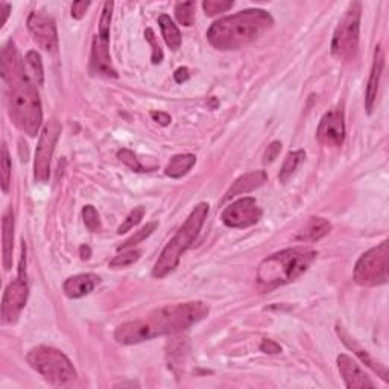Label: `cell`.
<instances>
[{
  "label": "cell",
  "instance_id": "6da1fadb",
  "mask_svg": "<svg viewBox=\"0 0 389 389\" xmlns=\"http://www.w3.org/2000/svg\"><path fill=\"white\" fill-rule=\"evenodd\" d=\"M2 78L10 87L8 113L11 120L21 133L35 137L43 124L41 102L35 84L21 64L14 43L6 44L2 50Z\"/></svg>",
  "mask_w": 389,
  "mask_h": 389
},
{
  "label": "cell",
  "instance_id": "7a4b0ae2",
  "mask_svg": "<svg viewBox=\"0 0 389 389\" xmlns=\"http://www.w3.org/2000/svg\"><path fill=\"white\" fill-rule=\"evenodd\" d=\"M207 315L209 306L202 301L173 304V306H166L151 312L143 319L119 325L116 333H114V339L122 345L140 344V342L164 336V334L184 332Z\"/></svg>",
  "mask_w": 389,
  "mask_h": 389
},
{
  "label": "cell",
  "instance_id": "3957f363",
  "mask_svg": "<svg viewBox=\"0 0 389 389\" xmlns=\"http://www.w3.org/2000/svg\"><path fill=\"white\" fill-rule=\"evenodd\" d=\"M274 25L269 12L265 10H247L219 19L210 26L207 38L219 50H238L256 41Z\"/></svg>",
  "mask_w": 389,
  "mask_h": 389
},
{
  "label": "cell",
  "instance_id": "277c9868",
  "mask_svg": "<svg viewBox=\"0 0 389 389\" xmlns=\"http://www.w3.org/2000/svg\"><path fill=\"white\" fill-rule=\"evenodd\" d=\"M316 251L294 247L266 257L258 265L257 283L263 289H276L301 277L315 260Z\"/></svg>",
  "mask_w": 389,
  "mask_h": 389
},
{
  "label": "cell",
  "instance_id": "5b68a950",
  "mask_svg": "<svg viewBox=\"0 0 389 389\" xmlns=\"http://www.w3.org/2000/svg\"><path fill=\"white\" fill-rule=\"evenodd\" d=\"M207 215L209 204H198L186 219V222L180 227L177 234L173 236L171 242L162 251V254H160L158 260L154 265V269H152V276L155 278H164L175 271L181 260V256L192 247V243L198 238V234H200Z\"/></svg>",
  "mask_w": 389,
  "mask_h": 389
},
{
  "label": "cell",
  "instance_id": "8992f818",
  "mask_svg": "<svg viewBox=\"0 0 389 389\" xmlns=\"http://www.w3.org/2000/svg\"><path fill=\"white\" fill-rule=\"evenodd\" d=\"M28 362L38 374L55 386H64L76 379V371L68 357L53 347L32 348L28 353Z\"/></svg>",
  "mask_w": 389,
  "mask_h": 389
},
{
  "label": "cell",
  "instance_id": "52a82bcc",
  "mask_svg": "<svg viewBox=\"0 0 389 389\" xmlns=\"http://www.w3.org/2000/svg\"><path fill=\"white\" fill-rule=\"evenodd\" d=\"M354 281L361 286L374 287L385 285L389 277V242L371 248L357 260L353 272Z\"/></svg>",
  "mask_w": 389,
  "mask_h": 389
},
{
  "label": "cell",
  "instance_id": "ba28073f",
  "mask_svg": "<svg viewBox=\"0 0 389 389\" xmlns=\"http://www.w3.org/2000/svg\"><path fill=\"white\" fill-rule=\"evenodd\" d=\"M361 12L362 6L359 2L350 3L344 17L334 30L332 41V53L339 59H352L359 46V29H361Z\"/></svg>",
  "mask_w": 389,
  "mask_h": 389
},
{
  "label": "cell",
  "instance_id": "9c48e42d",
  "mask_svg": "<svg viewBox=\"0 0 389 389\" xmlns=\"http://www.w3.org/2000/svg\"><path fill=\"white\" fill-rule=\"evenodd\" d=\"M113 6L114 3L111 2L104 3L101 20H99V34L95 37L93 50H91V68L99 75L116 78L117 73L114 70L110 57V25Z\"/></svg>",
  "mask_w": 389,
  "mask_h": 389
},
{
  "label": "cell",
  "instance_id": "30bf717a",
  "mask_svg": "<svg viewBox=\"0 0 389 389\" xmlns=\"http://www.w3.org/2000/svg\"><path fill=\"white\" fill-rule=\"evenodd\" d=\"M26 254H25V242L21 247V258H20V268L19 276L14 281H11L5 289L3 300H2V321L5 324H11L19 318L20 312L26 306L29 287L26 281Z\"/></svg>",
  "mask_w": 389,
  "mask_h": 389
},
{
  "label": "cell",
  "instance_id": "8fae6325",
  "mask_svg": "<svg viewBox=\"0 0 389 389\" xmlns=\"http://www.w3.org/2000/svg\"><path fill=\"white\" fill-rule=\"evenodd\" d=\"M59 134H61V125L57 120L48 122L40 134V140H38V146L35 152V164H34V177L35 181L38 182H46L50 177V162Z\"/></svg>",
  "mask_w": 389,
  "mask_h": 389
},
{
  "label": "cell",
  "instance_id": "7c38bea8",
  "mask_svg": "<svg viewBox=\"0 0 389 389\" xmlns=\"http://www.w3.org/2000/svg\"><path fill=\"white\" fill-rule=\"evenodd\" d=\"M262 218V209L254 198H242L222 211V222L230 228H248Z\"/></svg>",
  "mask_w": 389,
  "mask_h": 389
},
{
  "label": "cell",
  "instance_id": "4fadbf2b",
  "mask_svg": "<svg viewBox=\"0 0 389 389\" xmlns=\"http://www.w3.org/2000/svg\"><path fill=\"white\" fill-rule=\"evenodd\" d=\"M318 140L324 146L339 148L345 140V122L344 111L341 108H334L324 114V117L319 122L318 126Z\"/></svg>",
  "mask_w": 389,
  "mask_h": 389
},
{
  "label": "cell",
  "instance_id": "5bb4252c",
  "mask_svg": "<svg viewBox=\"0 0 389 389\" xmlns=\"http://www.w3.org/2000/svg\"><path fill=\"white\" fill-rule=\"evenodd\" d=\"M28 28L32 34L34 40L46 52H52L58 48V32L57 25L52 17L43 12H30L28 19Z\"/></svg>",
  "mask_w": 389,
  "mask_h": 389
},
{
  "label": "cell",
  "instance_id": "9a60e30c",
  "mask_svg": "<svg viewBox=\"0 0 389 389\" xmlns=\"http://www.w3.org/2000/svg\"><path fill=\"white\" fill-rule=\"evenodd\" d=\"M338 368L342 379H344L345 386L348 389H363V388H372L374 383L371 382L367 372H365L356 361L347 354L338 356Z\"/></svg>",
  "mask_w": 389,
  "mask_h": 389
},
{
  "label": "cell",
  "instance_id": "2e32d148",
  "mask_svg": "<svg viewBox=\"0 0 389 389\" xmlns=\"http://www.w3.org/2000/svg\"><path fill=\"white\" fill-rule=\"evenodd\" d=\"M99 283H101V277L96 276V274H78V276L67 278L63 289L68 298L76 300L95 291V287Z\"/></svg>",
  "mask_w": 389,
  "mask_h": 389
},
{
  "label": "cell",
  "instance_id": "e0dca14e",
  "mask_svg": "<svg viewBox=\"0 0 389 389\" xmlns=\"http://www.w3.org/2000/svg\"><path fill=\"white\" fill-rule=\"evenodd\" d=\"M383 67H385L383 50H382V48H380V46H377L376 52H374V61H372L368 86H367V95H365V106H367L368 114H371L372 108H374V102H376V97H377L379 84H380V78H382Z\"/></svg>",
  "mask_w": 389,
  "mask_h": 389
},
{
  "label": "cell",
  "instance_id": "ac0fdd59",
  "mask_svg": "<svg viewBox=\"0 0 389 389\" xmlns=\"http://www.w3.org/2000/svg\"><path fill=\"white\" fill-rule=\"evenodd\" d=\"M336 332H338V334H339L341 341L344 342V345H347L350 350H352V352H353L357 357H359V359H361L365 365H368V367H370L372 371H376L377 374L383 379V382H388V380H389V379H388V370H386L385 365H382L380 362H376L374 359H372V357L370 356V353L367 352V350H363L359 344H357V342L347 333V330L344 329V327L338 324Z\"/></svg>",
  "mask_w": 389,
  "mask_h": 389
},
{
  "label": "cell",
  "instance_id": "d6986e66",
  "mask_svg": "<svg viewBox=\"0 0 389 389\" xmlns=\"http://www.w3.org/2000/svg\"><path fill=\"white\" fill-rule=\"evenodd\" d=\"M266 172L265 171H254V172H249L242 175L238 180H236L231 187L227 190L225 198L224 200H231L234 196H239V195H245L253 192V190L258 189L260 186H263L266 182Z\"/></svg>",
  "mask_w": 389,
  "mask_h": 389
},
{
  "label": "cell",
  "instance_id": "ffe728a7",
  "mask_svg": "<svg viewBox=\"0 0 389 389\" xmlns=\"http://www.w3.org/2000/svg\"><path fill=\"white\" fill-rule=\"evenodd\" d=\"M2 251H3V268L10 271L12 268V251H14V215L8 210L2 219Z\"/></svg>",
  "mask_w": 389,
  "mask_h": 389
},
{
  "label": "cell",
  "instance_id": "44dd1931",
  "mask_svg": "<svg viewBox=\"0 0 389 389\" xmlns=\"http://www.w3.org/2000/svg\"><path fill=\"white\" fill-rule=\"evenodd\" d=\"M332 231V224L324 218H310L307 225L303 228L296 240L300 242H318Z\"/></svg>",
  "mask_w": 389,
  "mask_h": 389
},
{
  "label": "cell",
  "instance_id": "7402d4cb",
  "mask_svg": "<svg viewBox=\"0 0 389 389\" xmlns=\"http://www.w3.org/2000/svg\"><path fill=\"white\" fill-rule=\"evenodd\" d=\"M196 163V157L192 154H180L171 158L169 164L166 166V175L171 178H181L192 169Z\"/></svg>",
  "mask_w": 389,
  "mask_h": 389
},
{
  "label": "cell",
  "instance_id": "603a6c76",
  "mask_svg": "<svg viewBox=\"0 0 389 389\" xmlns=\"http://www.w3.org/2000/svg\"><path fill=\"white\" fill-rule=\"evenodd\" d=\"M158 25L162 29V35L164 38L166 44L169 46L171 50H178L181 48V32L178 26L175 25L169 15H160L158 17Z\"/></svg>",
  "mask_w": 389,
  "mask_h": 389
},
{
  "label": "cell",
  "instance_id": "cb8c5ba5",
  "mask_svg": "<svg viewBox=\"0 0 389 389\" xmlns=\"http://www.w3.org/2000/svg\"><path fill=\"white\" fill-rule=\"evenodd\" d=\"M306 157V152L304 151H294V152H289L285 158V163L281 166V171L278 175V180L280 182H286L289 178L292 177L294 172L296 171V167L301 164V162Z\"/></svg>",
  "mask_w": 389,
  "mask_h": 389
},
{
  "label": "cell",
  "instance_id": "d4e9b609",
  "mask_svg": "<svg viewBox=\"0 0 389 389\" xmlns=\"http://www.w3.org/2000/svg\"><path fill=\"white\" fill-rule=\"evenodd\" d=\"M26 67H28V75L29 78L32 76V81L37 86H43L44 82V68H43V63H41V57L40 53L35 50H30L26 53Z\"/></svg>",
  "mask_w": 389,
  "mask_h": 389
},
{
  "label": "cell",
  "instance_id": "484cf974",
  "mask_svg": "<svg viewBox=\"0 0 389 389\" xmlns=\"http://www.w3.org/2000/svg\"><path fill=\"white\" fill-rule=\"evenodd\" d=\"M195 2H180L175 6V15L182 26H192L195 21Z\"/></svg>",
  "mask_w": 389,
  "mask_h": 389
},
{
  "label": "cell",
  "instance_id": "4316f807",
  "mask_svg": "<svg viewBox=\"0 0 389 389\" xmlns=\"http://www.w3.org/2000/svg\"><path fill=\"white\" fill-rule=\"evenodd\" d=\"M155 228H157V222L146 224V225H144L143 228H140L139 231H135V234H133L131 238L126 239L124 243H122V245H119V247H117V249H119V251H122V249H128V248H131V247L137 245V243L143 242L144 239L149 238V236H151L152 233H154Z\"/></svg>",
  "mask_w": 389,
  "mask_h": 389
},
{
  "label": "cell",
  "instance_id": "83f0119b",
  "mask_svg": "<svg viewBox=\"0 0 389 389\" xmlns=\"http://www.w3.org/2000/svg\"><path fill=\"white\" fill-rule=\"evenodd\" d=\"M140 256H142V251H139V249L125 251V253H122L113 258V260L110 262V268H126V266H131L139 260Z\"/></svg>",
  "mask_w": 389,
  "mask_h": 389
},
{
  "label": "cell",
  "instance_id": "f1b7e54d",
  "mask_svg": "<svg viewBox=\"0 0 389 389\" xmlns=\"http://www.w3.org/2000/svg\"><path fill=\"white\" fill-rule=\"evenodd\" d=\"M82 218H84V224H86L90 231L96 233L101 230V219H99V213L96 211L93 205H86V207H84Z\"/></svg>",
  "mask_w": 389,
  "mask_h": 389
},
{
  "label": "cell",
  "instance_id": "f546056e",
  "mask_svg": "<svg viewBox=\"0 0 389 389\" xmlns=\"http://www.w3.org/2000/svg\"><path fill=\"white\" fill-rule=\"evenodd\" d=\"M11 158H10V152H8L6 144H3L2 148V189L3 192H8L11 184Z\"/></svg>",
  "mask_w": 389,
  "mask_h": 389
},
{
  "label": "cell",
  "instance_id": "4dcf8cb0",
  "mask_svg": "<svg viewBox=\"0 0 389 389\" xmlns=\"http://www.w3.org/2000/svg\"><path fill=\"white\" fill-rule=\"evenodd\" d=\"M233 2H228V0H205L202 3L204 11L207 15H216L219 12H225L233 8Z\"/></svg>",
  "mask_w": 389,
  "mask_h": 389
},
{
  "label": "cell",
  "instance_id": "1f68e13d",
  "mask_svg": "<svg viewBox=\"0 0 389 389\" xmlns=\"http://www.w3.org/2000/svg\"><path fill=\"white\" fill-rule=\"evenodd\" d=\"M143 216H144V209H143V207H135V209L126 216L125 222L119 227L117 233H119V234L126 233V231L131 230V228H134L135 225H139L140 220L143 219Z\"/></svg>",
  "mask_w": 389,
  "mask_h": 389
},
{
  "label": "cell",
  "instance_id": "d6a6232c",
  "mask_svg": "<svg viewBox=\"0 0 389 389\" xmlns=\"http://www.w3.org/2000/svg\"><path fill=\"white\" fill-rule=\"evenodd\" d=\"M117 157L122 163H125L129 169L134 171V172H146V169L139 163V160H137V157L134 155V152L133 151H129V149H120L117 152Z\"/></svg>",
  "mask_w": 389,
  "mask_h": 389
},
{
  "label": "cell",
  "instance_id": "836d02e7",
  "mask_svg": "<svg viewBox=\"0 0 389 389\" xmlns=\"http://www.w3.org/2000/svg\"><path fill=\"white\" fill-rule=\"evenodd\" d=\"M144 37H146V40L152 46V63L160 64V63H162V59H163V50H162V48H160V44L157 43V38L154 35V30L146 29V32H144Z\"/></svg>",
  "mask_w": 389,
  "mask_h": 389
},
{
  "label": "cell",
  "instance_id": "e575fe53",
  "mask_svg": "<svg viewBox=\"0 0 389 389\" xmlns=\"http://www.w3.org/2000/svg\"><path fill=\"white\" fill-rule=\"evenodd\" d=\"M260 350L266 354H278L281 352V347H280V344H277L276 341L263 339L260 344Z\"/></svg>",
  "mask_w": 389,
  "mask_h": 389
},
{
  "label": "cell",
  "instance_id": "d590c367",
  "mask_svg": "<svg viewBox=\"0 0 389 389\" xmlns=\"http://www.w3.org/2000/svg\"><path fill=\"white\" fill-rule=\"evenodd\" d=\"M280 151H281V143L280 142L271 143L268 149H266V152H265V163H272L274 160L277 158V155L280 154Z\"/></svg>",
  "mask_w": 389,
  "mask_h": 389
},
{
  "label": "cell",
  "instance_id": "8d00e7d4",
  "mask_svg": "<svg viewBox=\"0 0 389 389\" xmlns=\"http://www.w3.org/2000/svg\"><path fill=\"white\" fill-rule=\"evenodd\" d=\"M90 6V2H75L72 6V17L76 20H81L86 15Z\"/></svg>",
  "mask_w": 389,
  "mask_h": 389
},
{
  "label": "cell",
  "instance_id": "74e56055",
  "mask_svg": "<svg viewBox=\"0 0 389 389\" xmlns=\"http://www.w3.org/2000/svg\"><path fill=\"white\" fill-rule=\"evenodd\" d=\"M151 116H152V119H154L157 124H160V125H163V126H167L171 124L172 122V119H171V116L167 113H163V111H152L151 113Z\"/></svg>",
  "mask_w": 389,
  "mask_h": 389
},
{
  "label": "cell",
  "instance_id": "f35d334b",
  "mask_svg": "<svg viewBox=\"0 0 389 389\" xmlns=\"http://www.w3.org/2000/svg\"><path fill=\"white\" fill-rule=\"evenodd\" d=\"M173 78L178 84L186 82L189 79V70L186 67H180V68H177V72L173 73Z\"/></svg>",
  "mask_w": 389,
  "mask_h": 389
},
{
  "label": "cell",
  "instance_id": "ab89813d",
  "mask_svg": "<svg viewBox=\"0 0 389 389\" xmlns=\"http://www.w3.org/2000/svg\"><path fill=\"white\" fill-rule=\"evenodd\" d=\"M0 8H2V12H3V20H2V26L6 23L8 17H10V12H11V6L8 3H0Z\"/></svg>",
  "mask_w": 389,
  "mask_h": 389
},
{
  "label": "cell",
  "instance_id": "60d3db41",
  "mask_svg": "<svg viewBox=\"0 0 389 389\" xmlns=\"http://www.w3.org/2000/svg\"><path fill=\"white\" fill-rule=\"evenodd\" d=\"M79 254H81L82 260H87V258H90L91 251H90L88 247H81V248H79Z\"/></svg>",
  "mask_w": 389,
  "mask_h": 389
}]
</instances>
